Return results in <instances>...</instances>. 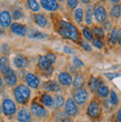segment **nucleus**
Instances as JSON below:
<instances>
[{
    "label": "nucleus",
    "instance_id": "obj_1",
    "mask_svg": "<svg viewBox=\"0 0 121 122\" xmlns=\"http://www.w3.org/2000/svg\"><path fill=\"white\" fill-rule=\"evenodd\" d=\"M57 31L61 37L70 39L72 41H79L80 39V33L77 29V27L73 26L72 23L66 21V20H60L58 22Z\"/></svg>",
    "mask_w": 121,
    "mask_h": 122
},
{
    "label": "nucleus",
    "instance_id": "obj_2",
    "mask_svg": "<svg viewBox=\"0 0 121 122\" xmlns=\"http://www.w3.org/2000/svg\"><path fill=\"white\" fill-rule=\"evenodd\" d=\"M13 97L19 104H26L31 97V90L26 84H19L13 89Z\"/></svg>",
    "mask_w": 121,
    "mask_h": 122
},
{
    "label": "nucleus",
    "instance_id": "obj_3",
    "mask_svg": "<svg viewBox=\"0 0 121 122\" xmlns=\"http://www.w3.org/2000/svg\"><path fill=\"white\" fill-rule=\"evenodd\" d=\"M1 108H2V112L5 113V116L11 117L17 112V106L13 102V100L10 98H5L1 103Z\"/></svg>",
    "mask_w": 121,
    "mask_h": 122
},
{
    "label": "nucleus",
    "instance_id": "obj_4",
    "mask_svg": "<svg viewBox=\"0 0 121 122\" xmlns=\"http://www.w3.org/2000/svg\"><path fill=\"white\" fill-rule=\"evenodd\" d=\"M72 100L76 102V104H84L87 102V100H88V91L84 89V88H78L76 90L73 91V94H72Z\"/></svg>",
    "mask_w": 121,
    "mask_h": 122
},
{
    "label": "nucleus",
    "instance_id": "obj_5",
    "mask_svg": "<svg viewBox=\"0 0 121 122\" xmlns=\"http://www.w3.org/2000/svg\"><path fill=\"white\" fill-rule=\"evenodd\" d=\"M93 16L99 23H103L108 18V13H107V10H105V7L98 3L93 8Z\"/></svg>",
    "mask_w": 121,
    "mask_h": 122
},
{
    "label": "nucleus",
    "instance_id": "obj_6",
    "mask_svg": "<svg viewBox=\"0 0 121 122\" xmlns=\"http://www.w3.org/2000/svg\"><path fill=\"white\" fill-rule=\"evenodd\" d=\"M64 112L69 118H73V117L78 116V112H79L78 107L71 98L67 99V101H64Z\"/></svg>",
    "mask_w": 121,
    "mask_h": 122
},
{
    "label": "nucleus",
    "instance_id": "obj_7",
    "mask_svg": "<svg viewBox=\"0 0 121 122\" xmlns=\"http://www.w3.org/2000/svg\"><path fill=\"white\" fill-rule=\"evenodd\" d=\"M30 113H32L35 117L39 118V119H43L48 116V111L46 110V108L41 104H39L37 102H33L30 108Z\"/></svg>",
    "mask_w": 121,
    "mask_h": 122
},
{
    "label": "nucleus",
    "instance_id": "obj_8",
    "mask_svg": "<svg viewBox=\"0 0 121 122\" xmlns=\"http://www.w3.org/2000/svg\"><path fill=\"white\" fill-rule=\"evenodd\" d=\"M87 114L92 118V119H97L100 117L101 114V108H100V104H99L97 101H91L89 103V106L87 108Z\"/></svg>",
    "mask_w": 121,
    "mask_h": 122
},
{
    "label": "nucleus",
    "instance_id": "obj_9",
    "mask_svg": "<svg viewBox=\"0 0 121 122\" xmlns=\"http://www.w3.org/2000/svg\"><path fill=\"white\" fill-rule=\"evenodd\" d=\"M38 67H39V69H40L42 72H45L46 74H51L52 71H53L52 64L46 59L45 56H40L38 58Z\"/></svg>",
    "mask_w": 121,
    "mask_h": 122
},
{
    "label": "nucleus",
    "instance_id": "obj_10",
    "mask_svg": "<svg viewBox=\"0 0 121 122\" xmlns=\"http://www.w3.org/2000/svg\"><path fill=\"white\" fill-rule=\"evenodd\" d=\"M25 81L26 86H28L31 89H38L40 87V79L35 73H26Z\"/></svg>",
    "mask_w": 121,
    "mask_h": 122
},
{
    "label": "nucleus",
    "instance_id": "obj_11",
    "mask_svg": "<svg viewBox=\"0 0 121 122\" xmlns=\"http://www.w3.org/2000/svg\"><path fill=\"white\" fill-rule=\"evenodd\" d=\"M40 6L47 11L53 12L59 9V2L57 0H40Z\"/></svg>",
    "mask_w": 121,
    "mask_h": 122
},
{
    "label": "nucleus",
    "instance_id": "obj_12",
    "mask_svg": "<svg viewBox=\"0 0 121 122\" xmlns=\"http://www.w3.org/2000/svg\"><path fill=\"white\" fill-rule=\"evenodd\" d=\"M10 31L13 35H17L19 37H25L27 35V28L25 25H21L19 22H13L10 25Z\"/></svg>",
    "mask_w": 121,
    "mask_h": 122
},
{
    "label": "nucleus",
    "instance_id": "obj_13",
    "mask_svg": "<svg viewBox=\"0 0 121 122\" xmlns=\"http://www.w3.org/2000/svg\"><path fill=\"white\" fill-rule=\"evenodd\" d=\"M58 82L59 84L61 86H63V87H69L72 84V77H71V74L69 72H60V73L58 74Z\"/></svg>",
    "mask_w": 121,
    "mask_h": 122
},
{
    "label": "nucleus",
    "instance_id": "obj_14",
    "mask_svg": "<svg viewBox=\"0 0 121 122\" xmlns=\"http://www.w3.org/2000/svg\"><path fill=\"white\" fill-rule=\"evenodd\" d=\"M12 18H11V13L8 10H3L0 12V26L2 28H8L11 25Z\"/></svg>",
    "mask_w": 121,
    "mask_h": 122
},
{
    "label": "nucleus",
    "instance_id": "obj_15",
    "mask_svg": "<svg viewBox=\"0 0 121 122\" xmlns=\"http://www.w3.org/2000/svg\"><path fill=\"white\" fill-rule=\"evenodd\" d=\"M3 77H5V81H6V83L9 86V87H15L18 82V77H17V73L15 72V70L12 69H10L6 74H3Z\"/></svg>",
    "mask_w": 121,
    "mask_h": 122
},
{
    "label": "nucleus",
    "instance_id": "obj_16",
    "mask_svg": "<svg viewBox=\"0 0 121 122\" xmlns=\"http://www.w3.org/2000/svg\"><path fill=\"white\" fill-rule=\"evenodd\" d=\"M13 64H15V67H16L17 69H25L29 64V61L25 56L17 55L16 57L13 58Z\"/></svg>",
    "mask_w": 121,
    "mask_h": 122
},
{
    "label": "nucleus",
    "instance_id": "obj_17",
    "mask_svg": "<svg viewBox=\"0 0 121 122\" xmlns=\"http://www.w3.org/2000/svg\"><path fill=\"white\" fill-rule=\"evenodd\" d=\"M17 120L19 122H31V113L30 111H28L27 109L22 108L17 112Z\"/></svg>",
    "mask_w": 121,
    "mask_h": 122
},
{
    "label": "nucleus",
    "instance_id": "obj_18",
    "mask_svg": "<svg viewBox=\"0 0 121 122\" xmlns=\"http://www.w3.org/2000/svg\"><path fill=\"white\" fill-rule=\"evenodd\" d=\"M42 87H43V89H45V90H47V91H52V92H58V91L61 90L59 82H58V81H54V80L46 81Z\"/></svg>",
    "mask_w": 121,
    "mask_h": 122
},
{
    "label": "nucleus",
    "instance_id": "obj_19",
    "mask_svg": "<svg viewBox=\"0 0 121 122\" xmlns=\"http://www.w3.org/2000/svg\"><path fill=\"white\" fill-rule=\"evenodd\" d=\"M33 20H35L36 25L39 26L40 28H46V27L48 26V19H47V17L41 15V13H36L35 16H33Z\"/></svg>",
    "mask_w": 121,
    "mask_h": 122
},
{
    "label": "nucleus",
    "instance_id": "obj_20",
    "mask_svg": "<svg viewBox=\"0 0 121 122\" xmlns=\"http://www.w3.org/2000/svg\"><path fill=\"white\" fill-rule=\"evenodd\" d=\"M10 69L11 68H10L9 59L7 58V57H1L0 58V72L2 74H6Z\"/></svg>",
    "mask_w": 121,
    "mask_h": 122
},
{
    "label": "nucleus",
    "instance_id": "obj_21",
    "mask_svg": "<svg viewBox=\"0 0 121 122\" xmlns=\"http://www.w3.org/2000/svg\"><path fill=\"white\" fill-rule=\"evenodd\" d=\"M52 100H53V102H52V107H53L54 109H60L62 107L64 106V98L60 94H56V96L52 97Z\"/></svg>",
    "mask_w": 121,
    "mask_h": 122
},
{
    "label": "nucleus",
    "instance_id": "obj_22",
    "mask_svg": "<svg viewBox=\"0 0 121 122\" xmlns=\"http://www.w3.org/2000/svg\"><path fill=\"white\" fill-rule=\"evenodd\" d=\"M102 81L99 80L98 78H95L92 77L91 79L89 80V83H88V86H89V89L91 92H95V91L98 90V88L100 87V86H102Z\"/></svg>",
    "mask_w": 121,
    "mask_h": 122
},
{
    "label": "nucleus",
    "instance_id": "obj_23",
    "mask_svg": "<svg viewBox=\"0 0 121 122\" xmlns=\"http://www.w3.org/2000/svg\"><path fill=\"white\" fill-rule=\"evenodd\" d=\"M84 84V77L82 74H76L74 78H72V86L73 88H82V86Z\"/></svg>",
    "mask_w": 121,
    "mask_h": 122
},
{
    "label": "nucleus",
    "instance_id": "obj_24",
    "mask_svg": "<svg viewBox=\"0 0 121 122\" xmlns=\"http://www.w3.org/2000/svg\"><path fill=\"white\" fill-rule=\"evenodd\" d=\"M84 20H86V23L88 26L92 25L93 22V7L89 6L86 9V13H84Z\"/></svg>",
    "mask_w": 121,
    "mask_h": 122
},
{
    "label": "nucleus",
    "instance_id": "obj_25",
    "mask_svg": "<svg viewBox=\"0 0 121 122\" xmlns=\"http://www.w3.org/2000/svg\"><path fill=\"white\" fill-rule=\"evenodd\" d=\"M73 18L76 20L77 23H81L83 20V9L82 8H79L77 7L74 11H73Z\"/></svg>",
    "mask_w": 121,
    "mask_h": 122
},
{
    "label": "nucleus",
    "instance_id": "obj_26",
    "mask_svg": "<svg viewBox=\"0 0 121 122\" xmlns=\"http://www.w3.org/2000/svg\"><path fill=\"white\" fill-rule=\"evenodd\" d=\"M109 92H110V90H109V88L107 87V86H100V87L98 88V90H97V94H98L99 98H101V99H105V98H107V97L109 96Z\"/></svg>",
    "mask_w": 121,
    "mask_h": 122
},
{
    "label": "nucleus",
    "instance_id": "obj_27",
    "mask_svg": "<svg viewBox=\"0 0 121 122\" xmlns=\"http://www.w3.org/2000/svg\"><path fill=\"white\" fill-rule=\"evenodd\" d=\"M41 102H42V106L47 107V108L52 107V102H53V100H52V96H50L49 93H45V94H42Z\"/></svg>",
    "mask_w": 121,
    "mask_h": 122
},
{
    "label": "nucleus",
    "instance_id": "obj_28",
    "mask_svg": "<svg viewBox=\"0 0 121 122\" xmlns=\"http://www.w3.org/2000/svg\"><path fill=\"white\" fill-rule=\"evenodd\" d=\"M27 6L33 12H38L40 10V5L37 0H27Z\"/></svg>",
    "mask_w": 121,
    "mask_h": 122
},
{
    "label": "nucleus",
    "instance_id": "obj_29",
    "mask_svg": "<svg viewBox=\"0 0 121 122\" xmlns=\"http://www.w3.org/2000/svg\"><path fill=\"white\" fill-rule=\"evenodd\" d=\"M120 15H121V6L120 5H115L113 8L111 9V11H110V16L112 18H115V19H118Z\"/></svg>",
    "mask_w": 121,
    "mask_h": 122
},
{
    "label": "nucleus",
    "instance_id": "obj_30",
    "mask_svg": "<svg viewBox=\"0 0 121 122\" xmlns=\"http://www.w3.org/2000/svg\"><path fill=\"white\" fill-rule=\"evenodd\" d=\"M91 31H92V35H95L99 39L105 37V30H103L102 27H93V29Z\"/></svg>",
    "mask_w": 121,
    "mask_h": 122
},
{
    "label": "nucleus",
    "instance_id": "obj_31",
    "mask_svg": "<svg viewBox=\"0 0 121 122\" xmlns=\"http://www.w3.org/2000/svg\"><path fill=\"white\" fill-rule=\"evenodd\" d=\"M11 18H13L15 20H19L21 18H23V11L19 8H16V9L12 10L11 12Z\"/></svg>",
    "mask_w": 121,
    "mask_h": 122
},
{
    "label": "nucleus",
    "instance_id": "obj_32",
    "mask_svg": "<svg viewBox=\"0 0 121 122\" xmlns=\"http://www.w3.org/2000/svg\"><path fill=\"white\" fill-rule=\"evenodd\" d=\"M29 38L45 39V38H47V35H46V33H42V32H39V31H31L30 33H29Z\"/></svg>",
    "mask_w": 121,
    "mask_h": 122
},
{
    "label": "nucleus",
    "instance_id": "obj_33",
    "mask_svg": "<svg viewBox=\"0 0 121 122\" xmlns=\"http://www.w3.org/2000/svg\"><path fill=\"white\" fill-rule=\"evenodd\" d=\"M82 35H83V37H84V39L89 40V41H91V40L93 39L92 31H91V29H89L88 27H84V28L82 29Z\"/></svg>",
    "mask_w": 121,
    "mask_h": 122
},
{
    "label": "nucleus",
    "instance_id": "obj_34",
    "mask_svg": "<svg viewBox=\"0 0 121 122\" xmlns=\"http://www.w3.org/2000/svg\"><path fill=\"white\" fill-rule=\"evenodd\" d=\"M109 100H110V102L112 103V106H117L119 102V99H118V96H117V93L115 91H110L109 92Z\"/></svg>",
    "mask_w": 121,
    "mask_h": 122
},
{
    "label": "nucleus",
    "instance_id": "obj_35",
    "mask_svg": "<svg viewBox=\"0 0 121 122\" xmlns=\"http://www.w3.org/2000/svg\"><path fill=\"white\" fill-rule=\"evenodd\" d=\"M91 41H92L93 47H96V48H98V49H102L103 47H105V45H103V42H102L101 39H99V38H93Z\"/></svg>",
    "mask_w": 121,
    "mask_h": 122
},
{
    "label": "nucleus",
    "instance_id": "obj_36",
    "mask_svg": "<svg viewBox=\"0 0 121 122\" xmlns=\"http://www.w3.org/2000/svg\"><path fill=\"white\" fill-rule=\"evenodd\" d=\"M109 39H110V41H111L112 45H116V43H117V30L116 29H111L110 35H109Z\"/></svg>",
    "mask_w": 121,
    "mask_h": 122
},
{
    "label": "nucleus",
    "instance_id": "obj_37",
    "mask_svg": "<svg viewBox=\"0 0 121 122\" xmlns=\"http://www.w3.org/2000/svg\"><path fill=\"white\" fill-rule=\"evenodd\" d=\"M45 57H46V59H47V60H48L51 64H53L54 62H56V60H57V56L54 55V53H51V52L47 53Z\"/></svg>",
    "mask_w": 121,
    "mask_h": 122
},
{
    "label": "nucleus",
    "instance_id": "obj_38",
    "mask_svg": "<svg viewBox=\"0 0 121 122\" xmlns=\"http://www.w3.org/2000/svg\"><path fill=\"white\" fill-rule=\"evenodd\" d=\"M78 3H79V0H67V5L70 9H76L78 7Z\"/></svg>",
    "mask_w": 121,
    "mask_h": 122
},
{
    "label": "nucleus",
    "instance_id": "obj_39",
    "mask_svg": "<svg viewBox=\"0 0 121 122\" xmlns=\"http://www.w3.org/2000/svg\"><path fill=\"white\" fill-rule=\"evenodd\" d=\"M72 63H73V66H74L76 68H82L83 66H84V64H83V62L80 60L79 58H73Z\"/></svg>",
    "mask_w": 121,
    "mask_h": 122
},
{
    "label": "nucleus",
    "instance_id": "obj_40",
    "mask_svg": "<svg viewBox=\"0 0 121 122\" xmlns=\"http://www.w3.org/2000/svg\"><path fill=\"white\" fill-rule=\"evenodd\" d=\"M105 77H107V78H109V79H116V78H118V77H120V73H118V72H111V73H105Z\"/></svg>",
    "mask_w": 121,
    "mask_h": 122
},
{
    "label": "nucleus",
    "instance_id": "obj_41",
    "mask_svg": "<svg viewBox=\"0 0 121 122\" xmlns=\"http://www.w3.org/2000/svg\"><path fill=\"white\" fill-rule=\"evenodd\" d=\"M81 47H82V48L84 49L86 51H90V50H91V46H90L88 42L82 41V42H81Z\"/></svg>",
    "mask_w": 121,
    "mask_h": 122
},
{
    "label": "nucleus",
    "instance_id": "obj_42",
    "mask_svg": "<svg viewBox=\"0 0 121 122\" xmlns=\"http://www.w3.org/2000/svg\"><path fill=\"white\" fill-rule=\"evenodd\" d=\"M111 26H112L111 22L105 20V22H103V30H111Z\"/></svg>",
    "mask_w": 121,
    "mask_h": 122
},
{
    "label": "nucleus",
    "instance_id": "obj_43",
    "mask_svg": "<svg viewBox=\"0 0 121 122\" xmlns=\"http://www.w3.org/2000/svg\"><path fill=\"white\" fill-rule=\"evenodd\" d=\"M117 42L121 46V29L117 30Z\"/></svg>",
    "mask_w": 121,
    "mask_h": 122
},
{
    "label": "nucleus",
    "instance_id": "obj_44",
    "mask_svg": "<svg viewBox=\"0 0 121 122\" xmlns=\"http://www.w3.org/2000/svg\"><path fill=\"white\" fill-rule=\"evenodd\" d=\"M63 51L66 52V53H73V50L70 48V47H64V48H63Z\"/></svg>",
    "mask_w": 121,
    "mask_h": 122
},
{
    "label": "nucleus",
    "instance_id": "obj_45",
    "mask_svg": "<svg viewBox=\"0 0 121 122\" xmlns=\"http://www.w3.org/2000/svg\"><path fill=\"white\" fill-rule=\"evenodd\" d=\"M105 108H108V109H109V108H111V107H112V103L110 102V100H105Z\"/></svg>",
    "mask_w": 121,
    "mask_h": 122
},
{
    "label": "nucleus",
    "instance_id": "obj_46",
    "mask_svg": "<svg viewBox=\"0 0 121 122\" xmlns=\"http://www.w3.org/2000/svg\"><path fill=\"white\" fill-rule=\"evenodd\" d=\"M117 120H118V122H121V108L118 110V112H117Z\"/></svg>",
    "mask_w": 121,
    "mask_h": 122
},
{
    "label": "nucleus",
    "instance_id": "obj_47",
    "mask_svg": "<svg viewBox=\"0 0 121 122\" xmlns=\"http://www.w3.org/2000/svg\"><path fill=\"white\" fill-rule=\"evenodd\" d=\"M109 1L112 3H115V5H118V3L120 2V0H109Z\"/></svg>",
    "mask_w": 121,
    "mask_h": 122
},
{
    "label": "nucleus",
    "instance_id": "obj_48",
    "mask_svg": "<svg viewBox=\"0 0 121 122\" xmlns=\"http://www.w3.org/2000/svg\"><path fill=\"white\" fill-rule=\"evenodd\" d=\"M81 2L84 3V5H88V3L91 2V0H81Z\"/></svg>",
    "mask_w": 121,
    "mask_h": 122
},
{
    "label": "nucleus",
    "instance_id": "obj_49",
    "mask_svg": "<svg viewBox=\"0 0 121 122\" xmlns=\"http://www.w3.org/2000/svg\"><path fill=\"white\" fill-rule=\"evenodd\" d=\"M2 84H3V81H2V78H1V76H0V88L2 87Z\"/></svg>",
    "mask_w": 121,
    "mask_h": 122
},
{
    "label": "nucleus",
    "instance_id": "obj_50",
    "mask_svg": "<svg viewBox=\"0 0 121 122\" xmlns=\"http://www.w3.org/2000/svg\"><path fill=\"white\" fill-rule=\"evenodd\" d=\"M2 35H5V31L2 29H0V36H2Z\"/></svg>",
    "mask_w": 121,
    "mask_h": 122
},
{
    "label": "nucleus",
    "instance_id": "obj_51",
    "mask_svg": "<svg viewBox=\"0 0 121 122\" xmlns=\"http://www.w3.org/2000/svg\"><path fill=\"white\" fill-rule=\"evenodd\" d=\"M2 113V108H1V104H0V114Z\"/></svg>",
    "mask_w": 121,
    "mask_h": 122
},
{
    "label": "nucleus",
    "instance_id": "obj_52",
    "mask_svg": "<svg viewBox=\"0 0 121 122\" xmlns=\"http://www.w3.org/2000/svg\"><path fill=\"white\" fill-rule=\"evenodd\" d=\"M99 1H101V2H103V1H105V0H99Z\"/></svg>",
    "mask_w": 121,
    "mask_h": 122
},
{
    "label": "nucleus",
    "instance_id": "obj_53",
    "mask_svg": "<svg viewBox=\"0 0 121 122\" xmlns=\"http://www.w3.org/2000/svg\"><path fill=\"white\" fill-rule=\"evenodd\" d=\"M57 1H58V2H59V1H63V0H57Z\"/></svg>",
    "mask_w": 121,
    "mask_h": 122
}]
</instances>
